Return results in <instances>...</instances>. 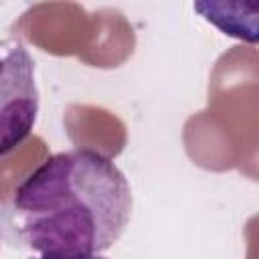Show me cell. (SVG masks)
Returning a JSON list of instances; mask_svg holds the SVG:
<instances>
[{
  "instance_id": "6da1fadb",
  "label": "cell",
  "mask_w": 259,
  "mask_h": 259,
  "mask_svg": "<svg viewBox=\"0 0 259 259\" xmlns=\"http://www.w3.org/2000/svg\"><path fill=\"white\" fill-rule=\"evenodd\" d=\"M125 174L93 148L49 156L0 206L2 239L38 257H89L111 249L130 225Z\"/></svg>"
},
{
  "instance_id": "7a4b0ae2",
  "label": "cell",
  "mask_w": 259,
  "mask_h": 259,
  "mask_svg": "<svg viewBox=\"0 0 259 259\" xmlns=\"http://www.w3.org/2000/svg\"><path fill=\"white\" fill-rule=\"evenodd\" d=\"M34 59L16 38H0V158L14 152L38 117Z\"/></svg>"
},
{
  "instance_id": "3957f363",
  "label": "cell",
  "mask_w": 259,
  "mask_h": 259,
  "mask_svg": "<svg viewBox=\"0 0 259 259\" xmlns=\"http://www.w3.org/2000/svg\"><path fill=\"white\" fill-rule=\"evenodd\" d=\"M28 259H105V257H99V255H89V257H81V255H77V257H38V255H30Z\"/></svg>"
}]
</instances>
